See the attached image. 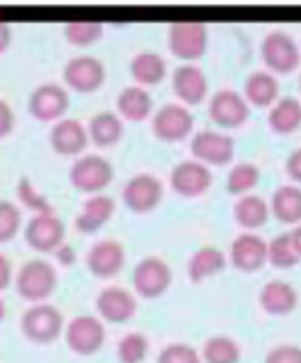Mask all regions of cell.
I'll list each match as a JSON object with an SVG mask.
<instances>
[{"instance_id": "44", "label": "cell", "mask_w": 301, "mask_h": 363, "mask_svg": "<svg viewBox=\"0 0 301 363\" xmlns=\"http://www.w3.org/2000/svg\"><path fill=\"white\" fill-rule=\"evenodd\" d=\"M55 256H57V261L62 265H74L76 263V249L71 247V245H62L55 252Z\"/></svg>"}, {"instance_id": "10", "label": "cell", "mask_w": 301, "mask_h": 363, "mask_svg": "<svg viewBox=\"0 0 301 363\" xmlns=\"http://www.w3.org/2000/svg\"><path fill=\"white\" fill-rule=\"evenodd\" d=\"M28 247H33L39 254H55L64 245L67 226L55 213L33 215L23 229Z\"/></svg>"}, {"instance_id": "4", "label": "cell", "mask_w": 301, "mask_h": 363, "mask_svg": "<svg viewBox=\"0 0 301 363\" xmlns=\"http://www.w3.org/2000/svg\"><path fill=\"white\" fill-rule=\"evenodd\" d=\"M261 57L265 62V67L269 69V74H293L301 65V48L297 46V41L290 37L283 30H272L263 37L261 44Z\"/></svg>"}, {"instance_id": "43", "label": "cell", "mask_w": 301, "mask_h": 363, "mask_svg": "<svg viewBox=\"0 0 301 363\" xmlns=\"http://www.w3.org/2000/svg\"><path fill=\"white\" fill-rule=\"evenodd\" d=\"M12 37H14L12 26H9L7 21H0V55L12 46Z\"/></svg>"}, {"instance_id": "13", "label": "cell", "mask_w": 301, "mask_h": 363, "mask_svg": "<svg viewBox=\"0 0 301 363\" xmlns=\"http://www.w3.org/2000/svg\"><path fill=\"white\" fill-rule=\"evenodd\" d=\"M69 110V91L57 82H44L28 99V112L37 121L57 123Z\"/></svg>"}, {"instance_id": "46", "label": "cell", "mask_w": 301, "mask_h": 363, "mask_svg": "<svg viewBox=\"0 0 301 363\" xmlns=\"http://www.w3.org/2000/svg\"><path fill=\"white\" fill-rule=\"evenodd\" d=\"M5 313H7L5 302H3V299H0V323H3V320H5Z\"/></svg>"}, {"instance_id": "12", "label": "cell", "mask_w": 301, "mask_h": 363, "mask_svg": "<svg viewBox=\"0 0 301 363\" xmlns=\"http://www.w3.org/2000/svg\"><path fill=\"white\" fill-rule=\"evenodd\" d=\"M123 203L126 208L137 213V215H147L153 213L160 206L164 188L162 181L153 174H135L132 179L123 185Z\"/></svg>"}, {"instance_id": "42", "label": "cell", "mask_w": 301, "mask_h": 363, "mask_svg": "<svg viewBox=\"0 0 301 363\" xmlns=\"http://www.w3.org/2000/svg\"><path fill=\"white\" fill-rule=\"evenodd\" d=\"M12 281H14L12 261H9V258L3 252H0V293H3V290H7Z\"/></svg>"}, {"instance_id": "27", "label": "cell", "mask_w": 301, "mask_h": 363, "mask_svg": "<svg viewBox=\"0 0 301 363\" xmlns=\"http://www.w3.org/2000/svg\"><path fill=\"white\" fill-rule=\"evenodd\" d=\"M123 133H126V128H123V119L117 115V112H110V110L94 115L87 126L89 140L101 149H110L114 144H119Z\"/></svg>"}, {"instance_id": "20", "label": "cell", "mask_w": 301, "mask_h": 363, "mask_svg": "<svg viewBox=\"0 0 301 363\" xmlns=\"http://www.w3.org/2000/svg\"><path fill=\"white\" fill-rule=\"evenodd\" d=\"M231 263L240 272H258L267 263V242L256 233H240L231 245Z\"/></svg>"}, {"instance_id": "30", "label": "cell", "mask_w": 301, "mask_h": 363, "mask_svg": "<svg viewBox=\"0 0 301 363\" xmlns=\"http://www.w3.org/2000/svg\"><path fill=\"white\" fill-rule=\"evenodd\" d=\"M269 128L278 135H293L301 128V101L285 96L278 99L272 108H269L267 117Z\"/></svg>"}, {"instance_id": "33", "label": "cell", "mask_w": 301, "mask_h": 363, "mask_svg": "<svg viewBox=\"0 0 301 363\" xmlns=\"http://www.w3.org/2000/svg\"><path fill=\"white\" fill-rule=\"evenodd\" d=\"M103 33H106V28H103L101 21H69L64 26L67 41L78 48L96 44V41L103 37Z\"/></svg>"}, {"instance_id": "24", "label": "cell", "mask_w": 301, "mask_h": 363, "mask_svg": "<svg viewBox=\"0 0 301 363\" xmlns=\"http://www.w3.org/2000/svg\"><path fill=\"white\" fill-rule=\"evenodd\" d=\"M244 101L256 108H272L278 101V80L269 71H254L244 80Z\"/></svg>"}, {"instance_id": "31", "label": "cell", "mask_w": 301, "mask_h": 363, "mask_svg": "<svg viewBox=\"0 0 301 363\" xmlns=\"http://www.w3.org/2000/svg\"><path fill=\"white\" fill-rule=\"evenodd\" d=\"M203 363H240V345L231 336H212L199 352Z\"/></svg>"}, {"instance_id": "39", "label": "cell", "mask_w": 301, "mask_h": 363, "mask_svg": "<svg viewBox=\"0 0 301 363\" xmlns=\"http://www.w3.org/2000/svg\"><path fill=\"white\" fill-rule=\"evenodd\" d=\"M265 363H301V347L293 343L276 345L267 352Z\"/></svg>"}, {"instance_id": "21", "label": "cell", "mask_w": 301, "mask_h": 363, "mask_svg": "<svg viewBox=\"0 0 301 363\" xmlns=\"http://www.w3.org/2000/svg\"><path fill=\"white\" fill-rule=\"evenodd\" d=\"M114 211H117V203H114L112 196L91 194L76 215V229L80 233H96L112 220Z\"/></svg>"}, {"instance_id": "45", "label": "cell", "mask_w": 301, "mask_h": 363, "mask_svg": "<svg viewBox=\"0 0 301 363\" xmlns=\"http://www.w3.org/2000/svg\"><path fill=\"white\" fill-rule=\"evenodd\" d=\"M290 240H293V247H295L297 256L301 258V224H297L295 229L290 231Z\"/></svg>"}, {"instance_id": "47", "label": "cell", "mask_w": 301, "mask_h": 363, "mask_svg": "<svg viewBox=\"0 0 301 363\" xmlns=\"http://www.w3.org/2000/svg\"><path fill=\"white\" fill-rule=\"evenodd\" d=\"M299 89H301V78H299Z\"/></svg>"}, {"instance_id": "15", "label": "cell", "mask_w": 301, "mask_h": 363, "mask_svg": "<svg viewBox=\"0 0 301 363\" xmlns=\"http://www.w3.org/2000/svg\"><path fill=\"white\" fill-rule=\"evenodd\" d=\"M169 185L176 194L185 196V199H196V196H201L210 190L212 172L210 167H205V164L196 160H183L171 169Z\"/></svg>"}, {"instance_id": "38", "label": "cell", "mask_w": 301, "mask_h": 363, "mask_svg": "<svg viewBox=\"0 0 301 363\" xmlns=\"http://www.w3.org/2000/svg\"><path fill=\"white\" fill-rule=\"evenodd\" d=\"M158 363H203L201 354L188 343H171L158 354Z\"/></svg>"}, {"instance_id": "1", "label": "cell", "mask_w": 301, "mask_h": 363, "mask_svg": "<svg viewBox=\"0 0 301 363\" xmlns=\"http://www.w3.org/2000/svg\"><path fill=\"white\" fill-rule=\"evenodd\" d=\"M16 290L30 304H44L57 288V272L44 258L25 261L16 272Z\"/></svg>"}, {"instance_id": "17", "label": "cell", "mask_w": 301, "mask_h": 363, "mask_svg": "<svg viewBox=\"0 0 301 363\" xmlns=\"http://www.w3.org/2000/svg\"><path fill=\"white\" fill-rule=\"evenodd\" d=\"M48 142L55 153L67 155V158H80L82 151H85L89 144V135L82 121L59 119L57 123H53V128H50Z\"/></svg>"}, {"instance_id": "25", "label": "cell", "mask_w": 301, "mask_h": 363, "mask_svg": "<svg viewBox=\"0 0 301 363\" xmlns=\"http://www.w3.org/2000/svg\"><path fill=\"white\" fill-rule=\"evenodd\" d=\"M117 115L123 121H144L153 115V96L149 89L130 85L119 91L117 96Z\"/></svg>"}, {"instance_id": "9", "label": "cell", "mask_w": 301, "mask_h": 363, "mask_svg": "<svg viewBox=\"0 0 301 363\" xmlns=\"http://www.w3.org/2000/svg\"><path fill=\"white\" fill-rule=\"evenodd\" d=\"M190 151L194 155L196 162L205 164V167H224L233 160L235 155V142L231 135H226L222 130H199L190 142Z\"/></svg>"}, {"instance_id": "28", "label": "cell", "mask_w": 301, "mask_h": 363, "mask_svg": "<svg viewBox=\"0 0 301 363\" xmlns=\"http://www.w3.org/2000/svg\"><path fill=\"white\" fill-rule=\"evenodd\" d=\"M269 211L283 224H301V188L295 183H285L272 194Z\"/></svg>"}, {"instance_id": "35", "label": "cell", "mask_w": 301, "mask_h": 363, "mask_svg": "<svg viewBox=\"0 0 301 363\" xmlns=\"http://www.w3.org/2000/svg\"><path fill=\"white\" fill-rule=\"evenodd\" d=\"M267 261L281 269L295 267L301 261L293 247V240H290V233H281L272 242H267Z\"/></svg>"}, {"instance_id": "6", "label": "cell", "mask_w": 301, "mask_h": 363, "mask_svg": "<svg viewBox=\"0 0 301 363\" xmlns=\"http://www.w3.org/2000/svg\"><path fill=\"white\" fill-rule=\"evenodd\" d=\"M174 272L160 256H147L132 269V288L144 299H158L169 290Z\"/></svg>"}, {"instance_id": "3", "label": "cell", "mask_w": 301, "mask_h": 363, "mask_svg": "<svg viewBox=\"0 0 301 363\" xmlns=\"http://www.w3.org/2000/svg\"><path fill=\"white\" fill-rule=\"evenodd\" d=\"M114 179V167L108 158H103L98 153H87L76 158V162L71 164L69 181L76 190L85 194H103V190L108 188Z\"/></svg>"}, {"instance_id": "8", "label": "cell", "mask_w": 301, "mask_h": 363, "mask_svg": "<svg viewBox=\"0 0 301 363\" xmlns=\"http://www.w3.org/2000/svg\"><path fill=\"white\" fill-rule=\"evenodd\" d=\"M151 130L160 142H183L194 130V115L190 108L181 106V103H167L153 115Z\"/></svg>"}, {"instance_id": "2", "label": "cell", "mask_w": 301, "mask_h": 363, "mask_svg": "<svg viewBox=\"0 0 301 363\" xmlns=\"http://www.w3.org/2000/svg\"><path fill=\"white\" fill-rule=\"evenodd\" d=\"M64 315L53 304H33L21 315V331L30 343L48 345L64 334Z\"/></svg>"}, {"instance_id": "7", "label": "cell", "mask_w": 301, "mask_h": 363, "mask_svg": "<svg viewBox=\"0 0 301 363\" xmlns=\"http://www.w3.org/2000/svg\"><path fill=\"white\" fill-rule=\"evenodd\" d=\"M106 325L98 315H76L64 325V340L71 352L91 357L106 343Z\"/></svg>"}, {"instance_id": "19", "label": "cell", "mask_w": 301, "mask_h": 363, "mask_svg": "<svg viewBox=\"0 0 301 363\" xmlns=\"http://www.w3.org/2000/svg\"><path fill=\"white\" fill-rule=\"evenodd\" d=\"M171 89L178 96L181 106H199L208 96V78L196 65H183L174 71Z\"/></svg>"}, {"instance_id": "26", "label": "cell", "mask_w": 301, "mask_h": 363, "mask_svg": "<svg viewBox=\"0 0 301 363\" xmlns=\"http://www.w3.org/2000/svg\"><path fill=\"white\" fill-rule=\"evenodd\" d=\"M130 76L137 82V87H153L160 85L167 76V62L160 53L153 50H142L130 60Z\"/></svg>"}, {"instance_id": "23", "label": "cell", "mask_w": 301, "mask_h": 363, "mask_svg": "<svg viewBox=\"0 0 301 363\" xmlns=\"http://www.w3.org/2000/svg\"><path fill=\"white\" fill-rule=\"evenodd\" d=\"M228 265V258L220 247L215 245H203L190 256L188 261V277L192 284H201L205 279L215 274H222Z\"/></svg>"}, {"instance_id": "22", "label": "cell", "mask_w": 301, "mask_h": 363, "mask_svg": "<svg viewBox=\"0 0 301 363\" xmlns=\"http://www.w3.org/2000/svg\"><path fill=\"white\" fill-rule=\"evenodd\" d=\"M258 302H261V308L269 315H290L299 304V293L293 284L274 279V281H267L263 286Z\"/></svg>"}, {"instance_id": "29", "label": "cell", "mask_w": 301, "mask_h": 363, "mask_svg": "<svg viewBox=\"0 0 301 363\" xmlns=\"http://www.w3.org/2000/svg\"><path fill=\"white\" fill-rule=\"evenodd\" d=\"M233 217L235 222L246 229V233H251L256 229L267 224V217H269V203L258 194H244L240 199L235 201L233 206Z\"/></svg>"}, {"instance_id": "34", "label": "cell", "mask_w": 301, "mask_h": 363, "mask_svg": "<svg viewBox=\"0 0 301 363\" xmlns=\"http://www.w3.org/2000/svg\"><path fill=\"white\" fill-rule=\"evenodd\" d=\"M149 354V338L140 331H130L117 343L119 363H142Z\"/></svg>"}, {"instance_id": "40", "label": "cell", "mask_w": 301, "mask_h": 363, "mask_svg": "<svg viewBox=\"0 0 301 363\" xmlns=\"http://www.w3.org/2000/svg\"><path fill=\"white\" fill-rule=\"evenodd\" d=\"M14 123H16L14 110L9 108V103H7V101L0 99V140L7 138V135L14 130Z\"/></svg>"}, {"instance_id": "18", "label": "cell", "mask_w": 301, "mask_h": 363, "mask_svg": "<svg viewBox=\"0 0 301 363\" xmlns=\"http://www.w3.org/2000/svg\"><path fill=\"white\" fill-rule=\"evenodd\" d=\"M123 265H126V249H123V245L119 240H112V238L98 240L87 254L89 272L98 279L117 277L123 269Z\"/></svg>"}, {"instance_id": "16", "label": "cell", "mask_w": 301, "mask_h": 363, "mask_svg": "<svg viewBox=\"0 0 301 363\" xmlns=\"http://www.w3.org/2000/svg\"><path fill=\"white\" fill-rule=\"evenodd\" d=\"M96 313L103 323L123 325L137 313V297L121 286H110L96 297Z\"/></svg>"}, {"instance_id": "14", "label": "cell", "mask_w": 301, "mask_h": 363, "mask_svg": "<svg viewBox=\"0 0 301 363\" xmlns=\"http://www.w3.org/2000/svg\"><path fill=\"white\" fill-rule=\"evenodd\" d=\"M249 103L240 91L233 89H220L215 91V96L208 101V117L215 121V126L224 130L242 128L249 119Z\"/></svg>"}, {"instance_id": "5", "label": "cell", "mask_w": 301, "mask_h": 363, "mask_svg": "<svg viewBox=\"0 0 301 363\" xmlns=\"http://www.w3.org/2000/svg\"><path fill=\"white\" fill-rule=\"evenodd\" d=\"M167 44L171 53L185 65H194L208 50V28L199 21H176L169 26Z\"/></svg>"}, {"instance_id": "32", "label": "cell", "mask_w": 301, "mask_h": 363, "mask_svg": "<svg viewBox=\"0 0 301 363\" xmlns=\"http://www.w3.org/2000/svg\"><path fill=\"white\" fill-rule=\"evenodd\" d=\"M261 181V169L254 162H237L226 176V190L235 196H244L251 192Z\"/></svg>"}, {"instance_id": "41", "label": "cell", "mask_w": 301, "mask_h": 363, "mask_svg": "<svg viewBox=\"0 0 301 363\" xmlns=\"http://www.w3.org/2000/svg\"><path fill=\"white\" fill-rule=\"evenodd\" d=\"M285 172H288L290 179L295 181V185H299V188H301V147H299V149H295L293 153L288 155Z\"/></svg>"}, {"instance_id": "37", "label": "cell", "mask_w": 301, "mask_h": 363, "mask_svg": "<svg viewBox=\"0 0 301 363\" xmlns=\"http://www.w3.org/2000/svg\"><path fill=\"white\" fill-rule=\"evenodd\" d=\"M23 224L21 208L9 199H0V245L9 242Z\"/></svg>"}, {"instance_id": "36", "label": "cell", "mask_w": 301, "mask_h": 363, "mask_svg": "<svg viewBox=\"0 0 301 363\" xmlns=\"http://www.w3.org/2000/svg\"><path fill=\"white\" fill-rule=\"evenodd\" d=\"M16 194H18V199L21 203L25 206V208H30L35 215H46V213H55L53 211V206H50V201L46 199L44 194H41L37 188H35V183L30 181V179H21L18 181V188H16Z\"/></svg>"}, {"instance_id": "11", "label": "cell", "mask_w": 301, "mask_h": 363, "mask_svg": "<svg viewBox=\"0 0 301 363\" xmlns=\"http://www.w3.org/2000/svg\"><path fill=\"white\" fill-rule=\"evenodd\" d=\"M64 82L69 89L82 91V94H91L103 87L108 78V71L103 60L96 55H76L64 65Z\"/></svg>"}]
</instances>
